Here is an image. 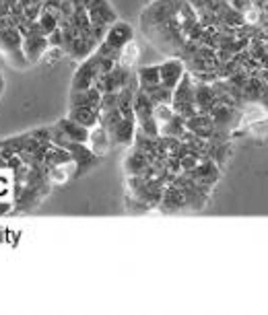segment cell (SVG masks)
Instances as JSON below:
<instances>
[{
    "mask_svg": "<svg viewBox=\"0 0 268 315\" xmlns=\"http://www.w3.org/2000/svg\"><path fill=\"white\" fill-rule=\"evenodd\" d=\"M186 72V66L180 58H167L165 62L159 64V78H161V85H163L165 89L174 91L178 87V83L182 81Z\"/></svg>",
    "mask_w": 268,
    "mask_h": 315,
    "instance_id": "cell-1",
    "label": "cell"
},
{
    "mask_svg": "<svg viewBox=\"0 0 268 315\" xmlns=\"http://www.w3.org/2000/svg\"><path fill=\"white\" fill-rule=\"evenodd\" d=\"M87 146L99 156H101L112 148V140H110V136H107V132H105V128L101 126V124H97V126H93L91 130H89V140H87Z\"/></svg>",
    "mask_w": 268,
    "mask_h": 315,
    "instance_id": "cell-2",
    "label": "cell"
},
{
    "mask_svg": "<svg viewBox=\"0 0 268 315\" xmlns=\"http://www.w3.org/2000/svg\"><path fill=\"white\" fill-rule=\"evenodd\" d=\"M68 118H70L72 122H77V124L89 128V130H91L93 126L99 124V112L89 110V108H70V110H68Z\"/></svg>",
    "mask_w": 268,
    "mask_h": 315,
    "instance_id": "cell-3",
    "label": "cell"
}]
</instances>
